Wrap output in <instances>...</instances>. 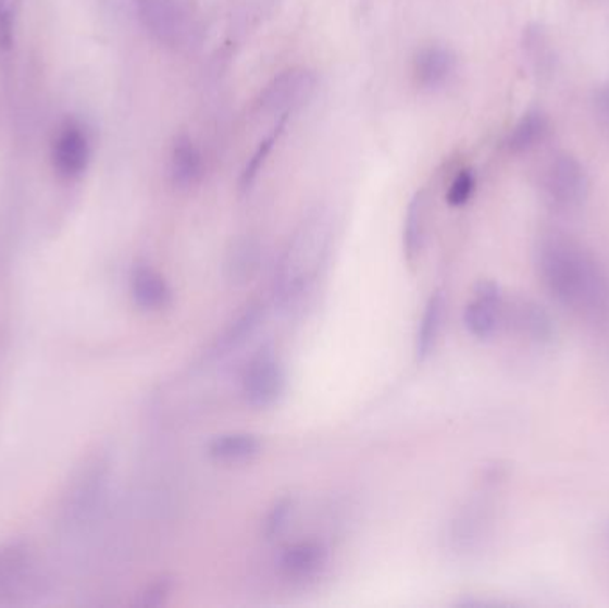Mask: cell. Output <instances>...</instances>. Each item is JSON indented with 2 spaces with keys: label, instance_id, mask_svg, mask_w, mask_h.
<instances>
[{
  "label": "cell",
  "instance_id": "cell-1",
  "mask_svg": "<svg viewBox=\"0 0 609 608\" xmlns=\"http://www.w3.org/2000/svg\"><path fill=\"white\" fill-rule=\"evenodd\" d=\"M540 277L550 295L588 317H602L609 311V283L599 262L572 239L550 236L536 252Z\"/></svg>",
  "mask_w": 609,
  "mask_h": 608
},
{
  "label": "cell",
  "instance_id": "cell-2",
  "mask_svg": "<svg viewBox=\"0 0 609 608\" xmlns=\"http://www.w3.org/2000/svg\"><path fill=\"white\" fill-rule=\"evenodd\" d=\"M334 223L328 209H310L284 248L275 270L273 295L284 311H296L314 289L328 258Z\"/></svg>",
  "mask_w": 609,
  "mask_h": 608
},
{
  "label": "cell",
  "instance_id": "cell-3",
  "mask_svg": "<svg viewBox=\"0 0 609 608\" xmlns=\"http://www.w3.org/2000/svg\"><path fill=\"white\" fill-rule=\"evenodd\" d=\"M139 18L153 40L172 49H191L198 44L197 21L183 0H138Z\"/></svg>",
  "mask_w": 609,
  "mask_h": 608
},
{
  "label": "cell",
  "instance_id": "cell-4",
  "mask_svg": "<svg viewBox=\"0 0 609 608\" xmlns=\"http://www.w3.org/2000/svg\"><path fill=\"white\" fill-rule=\"evenodd\" d=\"M318 91V75L312 70L296 66L276 75L270 85L262 89L259 108L262 113L275 116H293L314 99Z\"/></svg>",
  "mask_w": 609,
  "mask_h": 608
},
{
  "label": "cell",
  "instance_id": "cell-5",
  "mask_svg": "<svg viewBox=\"0 0 609 608\" xmlns=\"http://www.w3.org/2000/svg\"><path fill=\"white\" fill-rule=\"evenodd\" d=\"M285 392V371L270 348H262L243 375V396L257 411L276 406Z\"/></svg>",
  "mask_w": 609,
  "mask_h": 608
},
{
  "label": "cell",
  "instance_id": "cell-6",
  "mask_svg": "<svg viewBox=\"0 0 609 608\" xmlns=\"http://www.w3.org/2000/svg\"><path fill=\"white\" fill-rule=\"evenodd\" d=\"M542 189L555 208H577L588 191V178L583 164L569 153L556 156L544 170Z\"/></svg>",
  "mask_w": 609,
  "mask_h": 608
},
{
  "label": "cell",
  "instance_id": "cell-7",
  "mask_svg": "<svg viewBox=\"0 0 609 608\" xmlns=\"http://www.w3.org/2000/svg\"><path fill=\"white\" fill-rule=\"evenodd\" d=\"M502 318L501 289L492 281L477 283L474 300L463 311V325L476 339H490L499 331Z\"/></svg>",
  "mask_w": 609,
  "mask_h": 608
},
{
  "label": "cell",
  "instance_id": "cell-8",
  "mask_svg": "<svg viewBox=\"0 0 609 608\" xmlns=\"http://www.w3.org/2000/svg\"><path fill=\"white\" fill-rule=\"evenodd\" d=\"M457 54L446 45H426L413 58V80L424 91L446 88L457 74Z\"/></svg>",
  "mask_w": 609,
  "mask_h": 608
},
{
  "label": "cell",
  "instance_id": "cell-9",
  "mask_svg": "<svg viewBox=\"0 0 609 608\" xmlns=\"http://www.w3.org/2000/svg\"><path fill=\"white\" fill-rule=\"evenodd\" d=\"M330 551L325 543L315 539L290 544L282 551L278 568L285 579L304 582L320 576L328 564Z\"/></svg>",
  "mask_w": 609,
  "mask_h": 608
},
{
  "label": "cell",
  "instance_id": "cell-10",
  "mask_svg": "<svg viewBox=\"0 0 609 608\" xmlns=\"http://www.w3.org/2000/svg\"><path fill=\"white\" fill-rule=\"evenodd\" d=\"M54 169L61 177L75 178L83 174L89 161V139L77 122H66L55 138Z\"/></svg>",
  "mask_w": 609,
  "mask_h": 608
},
{
  "label": "cell",
  "instance_id": "cell-11",
  "mask_svg": "<svg viewBox=\"0 0 609 608\" xmlns=\"http://www.w3.org/2000/svg\"><path fill=\"white\" fill-rule=\"evenodd\" d=\"M262 320H264V306L261 302L248 303L223 328L222 334L216 337V342L212 343V347L209 348V353H207V359L209 361H217V359H225L226 356H231L234 351L239 350L256 334Z\"/></svg>",
  "mask_w": 609,
  "mask_h": 608
},
{
  "label": "cell",
  "instance_id": "cell-12",
  "mask_svg": "<svg viewBox=\"0 0 609 608\" xmlns=\"http://www.w3.org/2000/svg\"><path fill=\"white\" fill-rule=\"evenodd\" d=\"M203 177V156L195 141L183 134L173 141L170 153V178L178 189H191Z\"/></svg>",
  "mask_w": 609,
  "mask_h": 608
},
{
  "label": "cell",
  "instance_id": "cell-13",
  "mask_svg": "<svg viewBox=\"0 0 609 608\" xmlns=\"http://www.w3.org/2000/svg\"><path fill=\"white\" fill-rule=\"evenodd\" d=\"M130 295L139 309L163 311L172 302V289L166 278L150 266H138L130 275Z\"/></svg>",
  "mask_w": 609,
  "mask_h": 608
},
{
  "label": "cell",
  "instance_id": "cell-14",
  "mask_svg": "<svg viewBox=\"0 0 609 608\" xmlns=\"http://www.w3.org/2000/svg\"><path fill=\"white\" fill-rule=\"evenodd\" d=\"M444 317H446V297L443 291L432 293L424 306L423 317L419 322L415 334V359L426 362L437 347L438 337L443 332Z\"/></svg>",
  "mask_w": 609,
  "mask_h": 608
},
{
  "label": "cell",
  "instance_id": "cell-15",
  "mask_svg": "<svg viewBox=\"0 0 609 608\" xmlns=\"http://www.w3.org/2000/svg\"><path fill=\"white\" fill-rule=\"evenodd\" d=\"M426 228L427 195L424 189H421L408 202L407 216H405L403 250L410 264L418 261L419 256L423 252Z\"/></svg>",
  "mask_w": 609,
  "mask_h": 608
},
{
  "label": "cell",
  "instance_id": "cell-16",
  "mask_svg": "<svg viewBox=\"0 0 609 608\" xmlns=\"http://www.w3.org/2000/svg\"><path fill=\"white\" fill-rule=\"evenodd\" d=\"M209 456L220 462H243L259 456L262 451V441L246 432H231L212 437L207 445Z\"/></svg>",
  "mask_w": 609,
  "mask_h": 608
},
{
  "label": "cell",
  "instance_id": "cell-17",
  "mask_svg": "<svg viewBox=\"0 0 609 608\" xmlns=\"http://www.w3.org/2000/svg\"><path fill=\"white\" fill-rule=\"evenodd\" d=\"M550 125L546 114L540 111H527L515 127L511 129L507 139V147L511 153L530 152L547 138Z\"/></svg>",
  "mask_w": 609,
  "mask_h": 608
},
{
  "label": "cell",
  "instance_id": "cell-18",
  "mask_svg": "<svg viewBox=\"0 0 609 608\" xmlns=\"http://www.w3.org/2000/svg\"><path fill=\"white\" fill-rule=\"evenodd\" d=\"M289 120V116H282V119L276 120L273 131L262 139L253 156L248 159V163H246L245 170H243L241 178H239V188H241L243 194H248L253 188V184L257 183V178L261 175L262 169L268 163V159H270L271 152L275 149V145L278 144V139L282 138V134H284Z\"/></svg>",
  "mask_w": 609,
  "mask_h": 608
},
{
  "label": "cell",
  "instance_id": "cell-19",
  "mask_svg": "<svg viewBox=\"0 0 609 608\" xmlns=\"http://www.w3.org/2000/svg\"><path fill=\"white\" fill-rule=\"evenodd\" d=\"M517 325L538 343H549L555 337L552 320L546 309L535 302H522L517 307Z\"/></svg>",
  "mask_w": 609,
  "mask_h": 608
},
{
  "label": "cell",
  "instance_id": "cell-20",
  "mask_svg": "<svg viewBox=\"0 0 609 608\" xmlns=\"http://www.w3.org/2000/svg\"><path fill=\"white\" fill-rule=\"evenodd\" d=\"M29 562V549L24 543H11L0 548V594L22 579Z\"/></svg>",
  "mask_w": 609,
  "mask_h": 608
},
{
  "label": "cell",
  "instance_id": "cell-21",
  "mask_svg": "<svg viewBox=\"0 0 609 608\" xmlns=\"http://www.w3.org/2000/svg\"><path fill=\"white\" fill-rule=\"evenodd\" d=\"M259 247L256 243L239 241L234 245L228 259H226V272L232 283H246L251 275L256 273L257 264H259Z\"/></svg>",
  "mask_w": 609,
  "mask_h": 608
},
{
  "label": "cell",
  "instance_id": "cell-22",
  "mask_svg": "<svg viewBox=\"0 0 609 608\" xmlns=\"http://www.w3.org/2000/svg\"><path fill=\"white\" fill-rule=\"evenodd\" d=\"M477 181L476 174L472 170L458 172L457 177L452 178L451 186L447 189L446 200L451 208H462L474 197Z\"/></svg>",
  "mask_w": 609,
  "mask_h": 608
},
{
  "label": "cell",
  "instance_id": "cell-23",
  "mask_svg": "<svg viewBox=\"0 0 609 608\" xmlns=\"http://www.w3.org/2000/svg\"><path fill=\"white\" fill-rule=\"evenodd\" d=\"M295 509V500L293 498H282L271 507L270 512L265 516L264 535L268 539H273L275 535L281 534L285 529V524L289 521L290 512Z\"/></svg>",
  "mask_w": 609,
  "mask_h": 608
},
{
  "label": "cell",
  "instance_id": "cell-24",
  "mask_svg": "<svg viewBox=\"0 0 609 608\" xmlns=\"http://www.w3.org/2000/svg\"><path fill=\"white\" fill-rule=\"evenodd\" d=\"M18 0H0V49H11L15 35V15Z\"/></svg>",
  "mask_w": 609,
  "mask_h": 608
},
{
  "label": "cell",
  "instance_id": "cell-25",
  "mask_svg": "<svg viewBox=\"0 0 609 608\" xmlns=\"http://www.w3.org/2000/svg\"><path fill=\"white\" fill-rule=\"evenodd\" d=\"M170 593H172V582L167 579H161L142 593L139 605L141 607H159V605H163L166 601Z\"/></svg>",
  "mask_w": 609,
  "mask_h": 608
},
{
  "label": "cell",
  "instance_id": "cell-26",
  "mask_svg": "<svg viewBox=\"0 0 609 608\" xmlns=\"http://www.w3.org/2000/svg\"><path fill=\"white\" fill-rule=\"evenodd\" d=\"M594 111L599 124L602 125V129L609 133V86L595 91Z\"/></svg>",
  "mask_w": 609,
  "mask_h": 608
},
{
  "label": "cell",
  "instance_id": "cell-27",
  "mask_svg": "<svg viewBox=\"0 0 609 608\" xmlns=\"http://www.w3.org/2000/svg\"><path fill=\"white\" fill-rule=\"evenodd\" d=\"M527 44L533 45V49H535V54H530L533 58V63H536L538 69L544 70L546 69L547 63H550L549 60V49H547L546 44H544V38L538 33H533L527 38Z\"/></svg>",
  "mask_w": 609,
  "mask_h": 608
}]
</instances>
